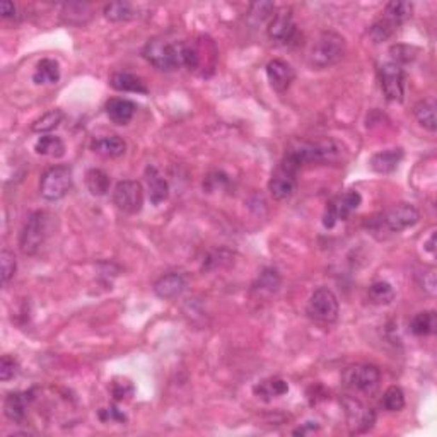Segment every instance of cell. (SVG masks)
<instances>
[{"mask_svg": "<svg viewBox=\"0 0 437 437\" xmlns=\"http://www.w3.org/2000/svg\"><path fill=\"white\" fill-rule=\"evenodd\" d=\"M345 55V40L338 33L323 31L315 40L310 50V65L312 69H328L333 67L344 58Z\"/></svg>", "mask_w": 437, "mask_h": 437, "instance_id": "6da1fadb", "label": "cell"}, {"mask_svg": "<svg viewBox=\"0 0 437 437\" xmlns=\"http://www.w3.org/2000/svg\"><path fill=\"white\" fill-rule=\"evenodd\" d=\"M51 217L48 212L38 210V212L29 214L26 218L24 228L21 231V239H19V246L24 255H35L41 248V244L47 241L51 231Z\"/></svg>", "mask_w": 437, "mask_h": 437, "instance_id": "7a4b0ae2", "label": "cell"}, {"mask_svg": "<svg viewBox=\"0 0 437 437\" xmlns=\"http://www.w3.org/2000/svg\"><path fill=\"white\" fill-rule=\"evenodd\" d=\"M144 58L156 69L171 72L182 67V43H166L163 40H152L142 51Z\"/></svg>", "mask_w": 437, "mask_h": 437, "instance_id": "3957f363", "label": "cell"}, {"mask_svg": "<svg viewBox=\"0 0 437 437\" xmlns=\"http://www.w3.org/2000/svg\"><path fill=\"white\" fill-rule=\"evenodd\" d=\"M70 188H72V169L69 166H54L41 176L40 191L41 197L47 200H60L69 193Z\"/></svg>", "mask_w": 437, "mask_h": 437, "instance_id": "277c9868", "label": "cell"}, {"mask_svg": "<svg viewBox=\"0 0 437 437\" xmlns=\"http://www.w3.org/2000/svg\"><path fill=\"white\" fill-rule=\"evenodd\" d=\"M306 311L311 319L328 325V323L337 321L340 308H338L337 296H335L330 289L319 287L311 294L310 301H308Z\"/></svg>", "mask_w": 437, "mask_h": 437, "instance_id": "5b68a950", "label": "cell"}, {"mask_svg": "<svg viewBox=\"0 0 437 437\" xmlns=\"http://www.w3.org/2000/svg\"><path fill=\"white\" fill-rule=\"evenodd\" d=\"M379 381H381V374L376 365L360 364L352 365L344 372V383L349 390L356 391V393L371 395L378 390Z\"/></svg>", "mask_w": 437, "mask_h": 437, "instance_id": "8992f818", "label": "cell"}, {"mask_svg": "<svg viewBox=\"0 0 437 437\" xmlns=\"http://www.w3.org/2000/svg\"><path fill=\"white\" fill-rule=\"evenodd\" d=\"M113 202L118 210L125 214H138L144 207V190L142 184L137 182H120L113 191Z\"/></svg>", "mask_w": 437, "mask_h": 437, "instance_id": "52a82bcc", "label": "cell"}, {"mask_svg": "<svg viewBox=\"0 0 437 437\" xmlns=\"http://www.w3.org/2000/svg\"><path fill=\"white\" fill-rule=\"evenodd\" d=\"M342 405L345 408L347 425H349L352 434H363L374 425L376 413L371 406L364 405L363 402L356 400V398H345Z\"/></svg>", "mask_w": 437, "mask_h": 437, "instance_id": "ba28073f", "label": "cell"}, {"mask_svg": "<svg viewBox=\"0 0 437 437\" xmlns=\"http://www.w3.org/2000/svg\"><path fill=\"white\" fill-rule=\"evenodd\" d=\"M360 202H363V197H360L359 191L350 190L347 193L340 195V197L335 198L333 202L328 203L325 216H323V225L325 228H333L338 221H345L347 217L352 212H356L359 209Z\"/></svg>", "mask_w": 437, "mask_h": 437, "instance_id": "9c48e42d", "label": "cell"}, {"mask_svg": "<svg viewBox=\"0 0 437 437\" xmlns=\"http://www.w3.org/2000/svg\"><path fill=\"white\" fill-rule=\"evenodd\" d=\"M379 81L384 97L388 101H402L405 96V72L402 65L388 62L379 69Z\"/></svg>", "mask_w": 437, "mask_h": 437, "instance_id": "30bf717a", "label": "cell"}, {"mask_svg": "<svg viewBox=\"0 0 437 437\" xmlns=\"http://www.w3.org/2000/svg\"><path fill=\"white\" fill-rule=\"evenodd\" d=\"M420 214L412 203H397V205L391 207L386 214H384V225H386L390 231L393 232H400L405 231V229L412 228L419 222Z\"/></svg>", "mask_w": 437, "mask_h": 437, "instance_id": "8fae6325", "label": "cell"}, {"mask_svg": "<svg viewBox=\"0 0 437 437\" xmlns=\"http://www.w3.org/2000/svg\"><path fill=\"white\" fill-rule=\"evenodd\" d=\"M296 22H294L291 10L284 9L273 14L269 24L270 40L278 41V43H291L296 36Z\"/></svg>", "mask_w": 437, "mask_h": 437, "instance_id": "7c38bea8", "label": "cell"}, {"mask_svg": "<svg viewBox=\"0 0 437 437\" xmlns=\"http://www.w3.org/2000/svg\"><path fill=\"white\" fill-rule=\"evenodd\" d=\"M267 77H269L270 86L277 93H285L296 79V72L291 67V63L284 62L280 58H275L267 65Z\"/></svg>", "mask_w": 437, "mask_h": 437, "instance_id": "4fadbf2b", "label": "cell"}, {"mask_svg": "<svg viewBox=\"0 0 437 437\" xmlns=\"http://www.w3.org/2000/svg\"><path fill=\"white\" fill-rule=\"evenodd\" d=\"M184 289H186V278L183 273L176 272L163 275L154 284V292L161 299H176L178 296H182Z\"/></svg>", "mask_w": 437, "mask_h": 437, "instance_id": "5bb4252c", "label": "cell"}, {"mask_svg": "<svg viewBox=\"0 0 437 437\" xmlns=\"http://www.w3.org/2000/svg\"><path fill=\"white\" fill-rule=\"evenodd\" d=\"M269 190L275 200H289L294 195V191H296V175L278 168L277 173L272 176V180H270Z\"/></svg>", "mask_w": 437, "mask_h": 437, "instance_id": "9a60e30c", "label": "cell"}, {"mask_svg": "<svg viewBox=\"0 0 437 437\" xmlns=\"http://www.w3.org/2000/svg\"><path fill=\"white\" fill-rule=\"evenodd\" d=\"M137 106L134 101L125 100V97H113L106 103V113L113 123L116 125H127L134 118Z\"/></svg>", "mask_w": 437, "mask_h": 437, "instance_id": "2e32d148", "label": "cell"}, {"mask_svg": "<svg viewBox=\"0 0 437 437\" xmlns=\"http://www.w3.org/2000/svg\"><path fill=\"white\" fill-rule=\"evenodd\" d=\"M403 159L402 149H386L381 152H376L371 157V168L372 171L379 173V175H390V173L397 171Z\"/></svg>", "mask_w": 437, "mask_h": 437, "instance_id": "e0dca14e", "label": "cell"}, {"mask_svg": "<svg viewBox=\"0 0 437 437\" xmlns=\"http://www.w3.org/2000/svg\"><path fill=\"white\" fill-rule=\"evenodd\" d=\"M28 393H10L3 402V413L10 422L21 424L26 419V410L29 405Z\"/></svg>", "mask_w": 437, "mask_h": 437, "instance_id": "ac0fdd59", "label": "cell"}, {"mask_svg": "<svg viewBox=\"0 0 437 437\" xmlns=\"http://www.w3.org/2000/svg\"><path fill=\"white\" fill-rule=\"evenodd\" d=\"M111 88L115 91L120 93H138V94H147V86L141 77L128 72H116L111 75V81H109Z\"/></svg>", "mask_w": 437, "mask_h": 437, "instance_id": "d6986e66", "label": "cell"}, {"mask_svg": "<svg viewBox=\"0 0 437 437\" xmlns=\"http://www.w3.org/2000/svg\"><path fill=\"white\" fill-rule=\"evenodd\" d=\"M147 188H149V198L154 205H159L163 203L169 195V186L168 182L159 175L156 168H147Z\"/></svg>", "mask_w": 437, "mask_h": 437, "instance_id": "ffe728a7", "label": "cell"}, {"mask_svg": "<svg viewBox=\"0 0 437 437\" xmlns=\"http://www.w3.org/2000/svg\"><path fill=\"white\" fill-rule=\"evenodd\" d=\"M93 150L104 157H118L127 150V144L118 135H106L93 142Z\"/></svg>", "mask_w": 437, "mask_h": 437, "instance_id": "44dd1931", "label": "cell"}, {"mask_svg": "<svg viewBox=\"0 0 437 437\" xmlns=\"http://www.w3.org/2000/svg\"><path fill=\"white\" fill-rule=\"evenodd\" d=\"M287 391H289L287 381H284V379H280V378H270V379H267V381L260 383L258 386H255L256 397L262 398V400H265V402H270V400H273V398L282 397V395H285Z\"/></svg>", "mask_w": 437, "mask_h": 437, "instance_id": "7402d4cb", "label": "cell"}, {"mask_svg": "<svg viewBox=\"0 0 437 437\" xmlns=\"http://www.w3.org/2000/svg\"><path fill=\"white\" fill-rule=\"evenodd\" d=\"M437 316L434 311H422L417 312L410 321V331L417 337H427V335L436 333Z\"/></svg>", "mask_w": 437, "mask_h": 437, "instance_id": "603a6c76", "label": "cell"}, {"mask_svg": "<svg viewBox=\"0 0 437 437\" xmlns=\"http://www.w3.org/2000/svg\"><path fill=\"white\" fill-rule=\"evenodd\" d=\"M33 81L36 84H56L60 81V65L51 58H43L36 65Z\"/></svg>", "mask_w": 437, "mask_h": 437, "instance_id": "cb8c5ba5", "label": "cell"}, {"mask_svg": "<svg viewBox=\"0 0 437 437\" xmlns=\"http://www.w3.org/2000/svg\"><path fill=\"white\" fill-rule=\"evenodd\" d=\"M413 115L417 122L427 130L436 132L437 120H436V103L434 100H422L413 106Z\"/></svg>", "mask_w": 437, "mask_h": 437, "instance_id": "d4e9b609", "label": "cell"}, {"mask_svg": "<svg viewBox=\"0 0 437 437\" xmlns=\"http://www.w3.org/2000/svg\"><path fill=\"white\" fill-rule=\"evenodd\" d=\"M35 152L40 156L62 157L65 154V144L62 142V138L55 137V135H43L35 144Z\"/></svg>", "mask_w": 437, "mask_h": 437, "instance_id": "484cf974", "label": "cell"}, {"mask_svg": "<svg viewBox=\"0 0 437 437\" xmlns=\"http://www.w3.org/2000/svg\"><path fill=\"white\" fill-rule=\"evenodd\" d=\"M86 184L94 197H104L111 186V180L103 169H89L86 175Z\"/></svg>", "mask_w": 437, "mask_h": 437, "instance_id": "4316f807", "label": "cell"}, {"mask_svg": "<svg viewBox=\"0 0 437 437\" xmlns=\"http://www.w3.org/2000/svg\"><path fill=\"white\" fill-rule=\"evenodd\" d=\"M369 301L372 304H378V306H386V304H391L395 299V289L391 287V284L388 282H374V284L369 287L367 291Z\"/></svg>", "mask_w": 437, "mask_h": 437, "instance_id": "83f0119b", "label": "cell"}, {"mask_svg": "<svg viewBox=\"0 0 437 437\" xmlns=\"http://www.w3.org/2000/svg\"><path fill=\"white\" fill-rule=\"evenodd\" d=\"M104 16H106V19H109V21L120 22V21H132V19L137 17L138 14H135V9L132 7V3L113 2L104 7Z\"/></svg>", "mask_w": 437, "mask_h": 437, "instance_id": "f1b7e54d", "label": "cell"}, {"mask_svg": "<svg viewBox=\"0 0 437 437\" xmlns=\"http://www.w3.org/2000/svg\"><path fill=\"white\" fill-rule=\"evenodd\" d=\"M62 120H63L62 109H51V111L41 115L40 118L33 123L31 130L36 132V134H47V132L55 130V128L62 123Z\"/></svg>", "mask_w": 437, "mask_h": 437, "instance_id": "f546056e", "label": "cell"}, {"mask_svg": "<svg viewBox=\"0 0 437 437\" xmlns=\"http://www.w3.org/2000/svg\"><path fill=\"white\" fill-rule=\"evenodd\" d=\"M412 3L410 2H390L384 9V17L390 19L391 22H395L397 26H400L402 22H405L406 19L412 16Z\"/></svg>", "mask_w": 437, "mask_h": 437, "instance_id": "4dcf8cb0", "label": "cell"}, {"mask_svg": "<svg viewBox=\"0 0 437 437\" xmlns=\"http://www.w3.org/2000/svg\"><path fill=\"white\" fill-rule=\"evenodd\" d=\"M397 28L398 26L395 24V22H391L390 19L381 17L369 28V36H371V40L374 41V43H381V41L390 40Z\"/></svg>", "mask_w": 437, "mask_h": 437, "instance_id": "1f68e13d", "label": "cell"}, {"mask_svg": "<svg viewBox=\"0 0 437 437\" xmlns=\"http://www.w3.org/2000/svg\"><path fill=\"white\" fill-rule=\"evenodd\" d=\"M381 405L388 412H400L405 406V395L398 386H390L384 391Z\"/></svg>", "mask_w": 437, "mask_h": 437, "instance_id": "d6a6232c", "label": "cell"}, {"mask_svg": "<svg viewBox=\"0 0 437 437\" xmlns=\"http://www.w3.org/2000/svg\"><path fill=\"white\" fill-rule=\"evenodd\" d=\"M0 269H2V284L7 285L16 275V256L9 248H3L0 253Z\"/></svg>", "mask_w": 437, "mask_h": 437, "instance_id": "836d02e7", "label": "cell"}, {"mask_svg": "<svg viewBox=\"0 0 437 437\" xmlns=\"http://www.w3.org/2000/svg\"><path fill=\"white\" fill-rule=\"evenodd\" d=\"M390 54L393 56V62L402 65V63L410 62V60L415 58L417 50L412 47H406V45H395V47H391Z\"/></svg>", "mask_w": 437, "mask_h": 437, "instance_id": "e575fe53", "label": "cell"}, {"mask_svg": "<svg viewBox=\"0 0 437 437\" xmlns=\"http://www.w3.org/2000/svg\"><path fill=\"white\" fill-rule=\"evenodd\" d=\"M17 374V363L9 356H3L0 360V379L2 381H9Z\"/></svg>", "mask_w": 437, "mask_h": 437, "instance_id": "d590c367", "label": "cell"}, {"mask_svg": "<svg viewBox=\"0 0 437 437\" xmlns=\"http://www.w3.org/2000/svg\"><path fill=\"white\" fill-rule=\"evenodd\" d=\"M278 285H280V278H278L275 270H265L262 273V277H260V287L262 289H269L270 292H275L278 289Z\"/></svg>", "mask_w": 437, "mask_h": 437, "instance_id": "8d00e7d4", "label": "cell"}, {"mask_svg": "<svg viewBox=\"0 0 437 437\" xmlns=\"http://www.w3.org/2000/svg\"><path fill=\"white\" fill-rule=\"evenodd\" d=\"M101 419L103 420H118V422H123L127 419L125 415H123L122 412H120L118 408H115V406H111V408H104L101 410Z\"/></svg>", "mask_w": 437, "mask_h": 437, "instance_id": "74e56055", "label": "cell"}, {"mask_svg": "<svg viewBox=\"0 0 437 437\" xmlns=\"http://www.w3.org/2000/svg\"><path fill=\"white\" fill-rule=\"evenodd\" d=\"M0 14H2L3 19L16 17V6L9 2V0H3V2H0Z\"/></svg>", "mask_w": 437, "mask_h": 437, "instance_id": "f35d334b", "label": "cell"}, {"mask_svg": "<svg viewBox=\"0 0 437 437\" xmlns=\"http://www.w3.org/2000/svg\"><path fill=\"white\" fill-rule=\"evenodd\" d=\"M425 250H427L432 256L436 255V232H432L431 237H429V241L425 243Z\"/></svg>", "mask_w": 437, "mask_h": 437, "instance_id": "ab89813d", "label": "cell"}]
</instances>
